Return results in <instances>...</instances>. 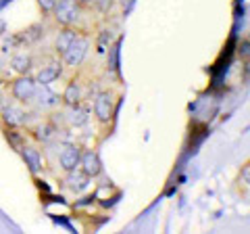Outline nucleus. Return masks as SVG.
Returning a JSON list of instances; mask_svg holds the SVG:
<instances>
[{
	"label": "nucleus",
	"instance_id": "1",
	"mask_svg": "<svg viewBox=\"0 0 250 234\" xmlns=\"http://www.w3.org/2000/svg\"><path fill=\"white\" fill-rule=\"evenodd\" d=\"M54 19H57V23H61V25H73V23L80 19L82 15V4L77 2V0H59L57 4H54Z\"/></svg>",
	"mask_w": 250,
	"mask_h": 234
},
{
	"label": "nucleus",
	"instance_id": "2",
	"mask_svg": "<svg viewBox=\"0 0 250 234\" xmlns=\"http://www.w3.org/2000/svg\"><path fill=\"white\" fill-rule=\"evenodd\" d=\"M88 48H90V40H88V38H80V36H77L73 40V44L69 46L65 52H62V59H65V63L69 67H77V65L83 63L85 54H88Z\"/></svg>",
	"mask_w": 250,
	"mask_h": 234
},
{
	"label": "nucleus",
	"instance_id": "3",
	"mask_svg": "<svg viewBox=\"0 0 250 234\" xmlns=\"http://www.w3.org/2000/svg\"><path fill=\"white\" fill-rule=\"evenodd\" d=\"M36 88H38V82L34 77H29L27 73H23V77H19V80L13 84V96L21 100V103H27V100H34Z\"/></svg>",
	"mask_w": 250,
	"mask_h": 234
},
{
	"label": "nucleus",
	"instance_id": "4",
	"mask_svg": "<svg viewBox=\"0 0 250 234\" xmlns=\"http://www.w3.org/2000/svg\"><path fill=\"white\" fill-rule=\"evenodd\" d=\"M113 94L111 92H100V94H96V98H94V113H96L98 121L106 123L108 119L113 117Z\"/></svg>",
	"mask_w": 250,
	"mask_h": 234
},
{
	"label": "nucleus",
	"instance_id": "5",
	"mask_svg": "<svg viewBox=\"0 0 250 234\" xmlns=\"http://www.w3.org/2000/svg\"><path fill=\"white\" fill-rule=\"evenodd\" d=\"M80 165H82V171L85 176H90V178H96L100 171H103V163H100V157H98V153H94V151H85L82 157H80Z\"/></svg>",
	"mask_w": 250,
	"mask_h": 234
},
{
	"label": "nucleus",
	"instance_id": "6",
	"mask_svg": "<svg viewBox=\"0 0 250 234\" xmlns=\"http://www.w3.org/2000/svg\"><path fill=\"white\" fill-rule=\"evenodd\" d=\"M2 119H4L6 126L19 128V126H23V123L27 121V113L23 111V109H19V107L9 105V107H4V109H2Z\"/></svg>",
	"mask_w": 250,
	"mask_h": 234
},
{
	"label": "nucleus",
	"instance_id": "7",
	"mask_svg": "<svg viewBox=\"0 0 250 234\" xmlns=\"http://www.w3.org/2000/svg\"><path fill=\"white\" fill-rule=\"evenodd\" d=\"M62 73V65L59 63V61H52V63H48L46 67H42L40 71H38V75H36V82L38 84H44V86H48V84H52L57 77Z\"/></svg>",
	"mask_w": 250,
	"mask_h": 234
},
{
	"label": "nucleus",
	"instance_id": "8",
	"mask_svg": "<svg viewBox=\"0 0 250 234\" xmlns=\"http://www.w3.org/2000/svg\"><path fill=\"white\" fill-rule=\"evenodd\" d=\"M80 157H82V153H80V149H77V146H65V149H62V153H61V157H59L61 167L65 169V171L75 169L77 165H80Z\"/></svg>",
	"mask_w": 250,
	"mask_h": 234
},
{
	"label": "nucleus",
	"instance_id": "9",
	"mask_svg": "<svg viewBox=\"0 0 250 234\" xmlns=\"http://www.w3.org/2000/svg\"><path fill=\"white\" fill-rule=\"evenodd\" d=\"M65 182L73 192H82V190H85L90 186V176H85L83 171H77V167H75V169L69 171Z\"/></svg>",
	"mask_w": 250,
	"mask_h": 234
},
{
	"label": "nucleus",
	"instance_id": "10",
	"mask_svg": "<svg viewBox=\"0 0 250 234\" xmlns=\"http://www.w3.org/2000/svg\"><path fill=\"white\" fill-rule=\"evenodd\" d=\"M34 98L38 100V105H42V107H54L59 103V96L54 94L52 90H48V86H44V84H38Z\"/></svg>",
	"mask_w": 250,
	"mask_h": 234
},
{
	"label": "nucleus",
	"instance_id": "11",
	"mask_svg": "<svg viewBox=\"0 0 250 234\" xmlns=\"http://www.w3.org/2000/svg\"><path fill=\"white\" fill-rule=\"evenodd\" d=\"M88 119H90V109L88 107H83L80 103L71 107V113H69V121H71V126H75V128L85 126Z\"/></svg>",
	"mask_w": 250,
	"mask_h": 234
},
{
	"label": "nucleus",
	"instance_id": "12",
	"mask_svg": "<svg viewBox=\"0 0 250 234\" xmlns=\"http://www.w3.org/2000/svg\"><path fill=\"white\" fill-rule=\"evenodd\" d=\"M23 159H25V163L29 165L31 171H38L42 167V155L38 149H34V146H23Z\"/></svg>",
	"mask_w": 250,
	"mask_h": 234
},
{
	"label": "nucleus",
	"instance_id": "13",
	"mask_svg": "<svg viewBox=\"0 0 250 234\" xmlns=\"http://www.w3.org/2000/svg\"><path fill=\"white\" fill-rule=\"evenodd\" d=\"M77 38V34L73 32V29H62V32H59L57 36V42H54V48H57V52H65L69 46L73 44V40Z\"/></svg>",
	"mask_w": 250,
	"mask_h": 234
},
{
	"label": "nucleus",
	"instance_id": "14",
	"mask_svg": "<svg viewBox=\"0 0 250 234\" xmlns=\"http://www.w3.org/2000/svg\"><path fill=\"white\" fill-rule=\"evenodd\" d=\"M62 98H65V103L69 105V107H73V105H77L82 100V86L77 84V82H71L65 88V92H62Z\"/></svg>",
	"mask_w": 250,
	"mask_h": 234
},
{
	"label": "nucleus",
	"instance_id": "15",
	"mask_svg": "<svg viewBox=\"0 0 250 234\" xmlns=\"http://www.w3.org/2000/svg\"><path fill=\"white\" fill-rule=\"evenodd\" d=\"M11 65H13V69L17 73H27L31 69V57H29V54H25V52H19V54H15V57H13Z\"/></svg>",
	"mask_w": 250,
	"mask_h": 234
},
{
	"label": "nucleus",
	"instance_id": "16",
	"mask_svg": "<svg viewBox=\"0 0 250 234\" xmlns=\"http://www.w3.org/2000/svg\"><path fill=\"white\" fill-rule=\"evenodd\" d=\"M42 34H44V27H40V25H34V27H29L27 32L19 34V36H17V40H19V44H21V42L31 44V42H36V40H38V38H40Z\"/></svg>",
	"mask_w": 250,
	"mask_h": 234
},
{
	"label": "nucleus",
	"instance_id": "17",
	"mask_svg": "<svg viewBox=\"0 0 250 234\" xmlns=\"http://www.w3.org/2000/svg\"><path fill=\"white\" fill-rule=\"evenodd\" d=\"M6 138L11 140V144L17 151H23V146H25V140L21 138V134H17V132H6Z\"/></svg>",
	"mask_w": 250,
	"mask_h": 234
},
{
	"label": "nucleus",
	"instance_id": "18",
	"mask_svg": "<svg viewBox=\"0 0 250 234\" xmlns=\"http://www.w3.org/2000/svg\"><path fill=\"white\" fill-rule=\"evenodd\" d=\"M52 136H54V128L52 126H40V128H38V138L44 140V142L52 140Z\"/></svg>",
	"mask_w": 250,
	"mask_h": 234
},
{
	"label": "nucleus",
	"instance_id": "19",
	"mask_svg": "<svg viewBox=\"0 0 250 234\" xmlns=\"http://www.w3.org/2000/svg\"><path fill=\"white\" fill-rule=\"evenodd\" d=\"M57 2L59 0H38V4H40V9L44 13H52V9H54V4Z\"/></svg>",
	"mask_w": 250,
	"mask_h": 234
},
{
	"label": "nucleus",
	"instance_id": "20",
	"mask_svg": "<svg viewBox=\"0 0 250 234\" xmlns=\"http://www.w3.org/2000/svg\"><path fill=\"white\" fill-rule=\"evenodd\" d=\"M92 2L94 4H96V9L98 11H108V6H111V2H113V0H92Z\"/></svg>",
	"mask_w": 250,
	"mask_h": 234
},
{
	"label": "nucleus",
	"instance_id": "21",
	"mask_svg": "<svg viewBox=\"0 0 250 234\" xmlns=\"http://www.w3.org/2000/svg\"><path fill=\"white\" fill-rule=\"evenodd\" d=\"M121 4H123V9H125V13L129 11V6L134 4V0H121Z\"/></svg>",
	"mask_w": 250,
	"mask_h": 234
},
{
	"label": "nucleus",
	"instance_id": "22",
	"mask_svg": "<svg viewBox=\"0 0 250 234\" xmlns=\"http://www.w3.org/2000/svg\"><path fill=\"white\" fill-rule=\"evenodd\" d=\"M4 32H6V23H4L2 19H0V36H2Z\"/></svg>",
	"mask_w": 250,
	"mask_h": 234
},
{
	"label": "nucleus",
	"instance_id": "23",
	"mask_svg": "<svg viewBox=\"0 0 250 234\" xmlns=\"http://www.w3.org/2000/svg\"><path fill=\"white\" fill-rule=\"evenodd\" d=\"M242 52H244V57L248 54V42H244V46H242Z\"/></svg>",
	"mask_w": 250,
	"mask_h": 234
},
{
	"label": "nucleus",
	"instance_id": "24",
	"mask_svg": "<svg viewBox=\"0 0 250 234\" xmlns=\"http://www.w3.org/2000/svg\"><path fill=\"white\" fill-rule=\"evenodd\" d=\"M11 0H0V9H4V4H9Z\"/></svg>",
	"mask_w": 250,
	"mask_h": 234
},
{
	"label": "nucleus",
	"instance_id": "25",
	"mask_svg": "<svg viewBox=\"0 0 250 234\" xmlns=\"http://www.w3.org/2000/svg\"><path fill=\"white\" fill-rule=\"evenodd\" d=\"M77 2H80V4H90L92 0H77Z\"/></svg>",
	"mask_w": 250,
	"mask_h": 234
}]
</instances>
